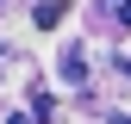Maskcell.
Segmentation results:
<instances>
[{"instance_id": "cell-1", "label": "cell", "mask_w": 131, "mask_h": 124, "mask_svg": "<svg viewBox=\"0 0 131 124\" xmlns=\"http://www.w3.org/2000/svg\"><path fill=\"white\" fill-rule=\"evenodd\" d=\"M62 12H69L62 0H38V6H31V19H38V31H56V25H62Z\"/></svg>"}, {"instance_id": "cell-2", "label": "cell", "mask_w": 131, "mask_h": 124, "mask_svg": "<svg viewBox=\"0 0 131 124\" xmlns=\"http://www.w3.org/2000/svg\"><path fill=\"white\" fill-rule=\"evenodd\" d=\"M62 81H69V87H81V81H88V56H81V50H69V56H62Z\"/></svg>"}, {"instance_id": "cell-3", "label": "cell", "mask_w": 131, "mask_h": 124, "mask_svg": "<svg viewBox=\"0 0 131 124\" xmlns=\"http://www.w3.org/2000/svg\"><path fill=\"white\" fill-rule=\"evenodd\" d=\"M6 124H38V112H13V118H6Z\"/></svg>"}, {"instance_id": "cell-4", "label": "cell", "mask_w": 131, "mask_h": 124, "mask_svg": "<svg viewBox=\"0 0 131 124\" xmlns=\"http://www.w3.org/2000/svg\"><path fill=\"white\" fill-rule=\"evenodd\" d=\"M119 74H125V81H131V56H119Z\"/></svg>"}, {"instance_id": "cell-5", "label": "cell", "mask_w": 131, "mask_h": 124, "mask_svg": "<svg viewBox=\"0 0 131 124\" xmlns=\"http://www.w3.org/2000/svg\"><path fill=\"white\" fill-rule=\"evenodd\" d=\"M112 124H131V118H125V112H112Z\"/></svg>"}, {"instance_id": "cell-6", "label": "cell", "mask_w": 131, "mask_h": 124, "mask_svg": "<svg viewBox=\"0 0 131 124\" xmlns=\"http://www.w3.org/2000/svg\"><path fill=\"white\" fill-rule=\"evenodd\" d=\"M0 56H6V43H0Z\"/></svg>"}]
</instances>
